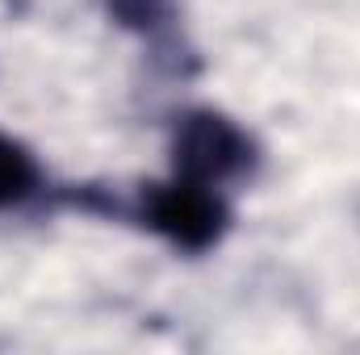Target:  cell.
<instances>
[{
    "mask_svg": "<svg viewBox=\"0 0 360 355\" xmlns=\"http://www.w3.org/2000/svg\"><path fill=\"white\" fill-rule=\"evenodd\" d=\"M126 222L151 230L180 255H205L226 239L231 205L210 184L172 176L164 184H143L134 201H126Z\"/></svg>",
    "mask_w": 360,
    "mask_h": 355,
    "instance_id": "1",
    "label": "cell"
},
{
    "mask_svg": "<svg viewBox=\"0 0 360 355\" xmlns=\"http://www.w3.org/2000/svg\"><path fill=\"white\" fill-rule=\"evenodd\" d=\"M42 188H46V180H42L34 151L8 134H0V213L30 205Z\"/></svg>",
    "mask_w": 360,
    "mask_h": 355,
    "instance_id": "4",
    "label": "cell"
},
{
    "mask_svg": "<svg viewBox=\"0 0 360 355\" xmlns=\"http://www.w3.org/2000/svg\"><path fill=\"white\" fill-rule=\"evenodd\" d=\"M101 13H105L117 29L143 38V42L151 46V63H155L164 76H172V80H193V76L201 72L197 51H193V46L184 42V34H180V4L176 0H101Z\"/></svg>",
    "mask_w": 360,
    "mask_h": 355,
    "instance_id": "3",
    "label": "cell"
},
{
    "mask_svg": "<svg viewBox=\"0 0 360 355\" xmlns=\"http://www.w3.org/2000/svg\"><path fill=\"white\" fill-rule=\"evenodd\" d=\"M168 155H172V176L197 180L210 188L252 180L260 168V142L231 113L205 105L172 117Z\"/></svg>",
    "mask_w": 360,
    "mask_h": 355,
    "instance_id": "2",
    "label": "cell"
}]
</instances>
